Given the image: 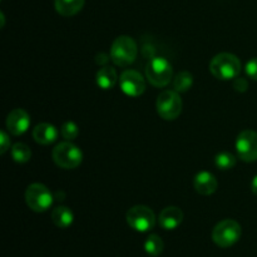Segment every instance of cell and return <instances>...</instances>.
<instances>
[{"mask_svg":"<svg viewBox=\"0 0 257 257\" xmlns=\"http://www.w3.org/2000/svg\"><path fill=\"white\" fill-rule=\"evenodd\" d=\"M251 191L253 192V195L257 196V175L251 181Z\"/></svg>","mask_w":257,"mask_h":257,"instance_id":"cell-26","label":"cell"},{"mask_svg":"<svg viewBox=\"0 0 257 257\" xmlns=\"http://www.w3.org/2000/svg\"><path fill=\"white\" fill-rule=\"evenodd\" d=\"M183 221V212L181 208L176 206H170V207L163 208L162 212L160 213L158 217V223L165 230L171 231L177 228Z\"/></svg>","mask_w":257,"mask_h":257,"instance_id":"cell-13","label":"cell"},{"mask_svg":"<svg viewBox=\"0 0 257 257\" xmlns=\"http://www.w3.org/2000/svg\"><path fill=\"white\" fill-rule=\"evenodd\" d=\"M53 161L64 170H74L82 163L83 152L72 142H62L53 148Z\"/></svg>","mask_w":257,"mask_h":257,"instance_id":"cell-5","label":"cell"},{"mask_svg":"<svg viewBox=\"0 0 257 257\" xmlns=\"http://www.w3.org/2000/svg\"><path fill=\"white\" fill-rule=\"evenodd\" d=\"M60 133H62L64 140L73 141L78 137V135H79V128H78V125L75 124L74 122L68 120V122H65L64 124L62 125V128H60Z\"/></svg>","mask_w":257,"mask_h":257,"instance_id":"cell-22","label":"cell"},{"mask_svg":"<svg viewBox=\"0 0 257 257\" xmlns=\"http://www.w3.org/2000/svg\"><path fill=\"white\" fill-rule=\"evenodd\" d=\"M95 80H97L98 87L102 88V89H112L115 85V83H117L118 74L114 68L105 65V67L100 68L98 70L97 75H95Z\"/></svg>","mask_w":257,"mask_h":257,"instance_id":"cell-15","label":"cell"},{"mask_svg":"<svg viewBox=\"0 0 257 257\" xmlns=\"http://www.w3.org/2000/svg\"><path fill=\"white\" fill-rule=\"evenodd\" d=\"M58 136H59V132L50 123H40V124H38L33 130V138H34V141L43 146H49L54 143L58 140Z\"/></svg>","mask_w":257,"mask_h":257,"instance_id":"cell-14","label":"cell"},{"mask_svg":"<svg viewBox=\"0 0 257 257\" xmlns=\"http://www.w3.org/2000/svg\"><path fill=\"white\" fill-rule=\"evenodd\" d=\"M236 152L243 162L257 161V132L251 130L242 131L236 140Z\"/></svg>","mask_w":257,"mask_h":257,"instance_id":"cell-9","label":"cell"},{"mask_svg":"<svg viewBox=\"0 0 257 257\" xmlns=\"http://www.w3.org/2000/svg\"><path fill=\"white\" fill-rule=\"evenodd\" d=\"M163 247H165V245H163L162 238L158 235H155V233L148 236L145 242V251L152 257L160 256L162 253Z\"/></svg>","mask_w":257,"mask_h":257,"instance_id":"cell-19","label":"cell"},{"mask_svg":"<svg viewBox=\"0 0 257 257\" xmlns=\"http://www.w3.org/2000/svg\"><path fill=\"white\" fill-rule=\"evenodd\" d=\"M30 115L22 108L12 110L7 117V128L13 136H22L29 130Z\"/></svg>","mask_w":257,"mask_h":257,"instance_id":"cell-11","label":"cell"},{"mask_svg":"<svg viewBox=\"0 0 257 257\" xmlns=\"http://www.w3.org/2000/svg\"><path fill=\"white\" fill-rule=\"evenodd\" d=\"M245 72L248 78L257 80V58H252L251 60H248L245 67Z\"/></svg>","mask_w":257,"mask_h":257,"instance_id":"cell-23","label":"cell"},{"mask_svg":"<svg viewBox=\"0 0 257 257\" xmlns=\"http://www.w3.org/2000/svg\"><path fill=\"white\" fill-rule=\"evenodd\" d=\"M242 235L241 225L235 220H223L213 227L212 240L218 247L227 248L235 245Z\"/></svg>","mask_w":257,"mask_h":257,"instance_id":"cell-3","label":"cell"},{"mask_svg":"<svg viewBox=\"0 0 257 257\" xmlns=\"http://www.w3.org/2000/svg\"><path fill=\"white\" fill-rule=\"evenodd\" d=\"M12 157L17 163H27L32 158V151L25 143H15L12 147Z\"/></svg>","mask_w":257,"mask_h":257,"instance_id":"cell-20","label":"cell"},{"mask_svg":"<svg viewBox=\"0 0 257 257\" xmlns=\"http://www.w3.org/2000/svg\"><path fill=\"white\" fill-rule=\"evenodd\" d=\"M248 87V83L245 78H236L235 82H233V88H235L237 92H245Z\"/></svg>","mask_w":257,"mask_h":257,"instance_id":"cell-25","label":"cell"},{"mask_svg":"<svg viewBox=\"0 0 257 257\" xmlns=\"http://www.w3.org/2000/svg\"><path fill=\"white\" fill-rule=\"evenodd\" d=\"M119 87L128 97H140L146 90L145 78L137 70L127 69L120 74Z\"/></svg>","mask_w":257,"mask_h":257,"instance_id":"cell-10","label":"cell"},{"mask_svg":"<svg viewBox=\"0 0 257 257\" xmlns=\"http://www.w3.org/2000/svg\"><path fill=\"white\" fill-rule=\"evenodd\" d=\"M193 187L200 195L210 196L217 191L218 182L215 175H212L208 171H202V172L196 175L195 180H193Z\"/></svg>","mask_w":257,"mask_h":257,"instance_id":"cell-12","label":"cell"},{"mask_svg":"<svg viewBox=\"0 0 257 257\" xmlns=\"http://www.w3.org/2000/svg\"><path fill=\"white\" fill-rule=\"evenodd\" d=\"M125 218H127L128 226L138 232H148L156 225L155 212L150 207L143 205L131 207Z\"/></svg>","mask_w":257,"mask_h":257,"instance_id":"cell-8","label":"cell"},{"mask_svg":"<svg viewBox=\"0 0 257 257\" xmlns=\"http://www.w3.org/2000/svg\"><path fill=\"white\" fill-rule=\"evenodd\" d=\"M193 75L190 72H180L173 79V88L178 93H186L192 88Z\"/></svg>","mask_w":257,"mask_h":257,"instance_id":"cell-18","label":"cell"},{"mask_svg":"<svg viewBox=\"0 0 257 257\" xmlns=\"http://www.w3.org/2000/svg\"><path fill=\"white\" fill-rule=\"evenodd\" d=\"M0 145H2L0 146V153L4 155V153L10 148V138L9 136L7 135V132H4V131L0 132Z\"/></svg>","mask_w":257,"mask_h":257,"instance_id":"cell-24","label":"cell"},{"mask_svg":"<svg viewBox=\"0 0 257 257\" xmlns=\"http://www.w3.org/2000/svg\"><path fill=\"white\" fill-rule=\"evenodd\" d=\"M85 0H54V7L58 14L63 17H73L84 7Z\"/></svg>","mask_w":257,"mask_h":257,"instance_id":"cell-17","label":"cell"},{"mask_svg":"<svg viewBox=\"0 0 257 257\" xmlns=\"http://www.w3.org/2000/svg\"><path fill=\"white\" fill-rule=\"evenodd\" d=\"M53 193L43 183H32L25 191V202L34 212H45L53 205Z\"/></svg>","mask_w":257,"mask_h":257,"instance_id":"cell-6","label":"cell"},{"mask_svg":"<svg viewBox=\"0 0 257 257\" xmlns=\"http://www.w3.org/2000/svg\"><path fill=\"white\" fill-rule=\"evenodd\" d=\"M52 221L57 227L68 228L73 225L74 221V213L69 207L65 206H58L52 211Z\"/></svg>","mask_w":257,"mask_h":257,"instance_id":"cell-16","label":"cell"},{"mask_svg":"<svg viewBox=\"0 0 257 257\" xmlns=\"http://www.w3.org/2000/svg\"><path fill=\"white\" fill-rule=\"evenodd\" d=\"M172 75V64L163 57H153L146 67V77L148 82L157 88L170 84Z\"/></svg>","mask_w":257,"mask_h":257,"instance_id":"cell-4","label":"cell"},{"mask_svg":"<svg viewBox=\"0 0 257 257\" xmlns=\"http://www.w3.org/2000/svg\"><path fill=\"white\" fill-rule=\"evenodd\" d=\"M210 72L221 80H231L238 77L241 72V62L235 54L220 53L215 55L210 63Z\"/></svg>","mask_w":257,"mask_h":257,"instance_id":"cell-1","label":"cell"},{"mask_svg":"<svg viewBox=\"0 0 257 257\" xmlns=\"http://www.w3.org/2000/svg\"><path fill=\"white\" fill-rule=\"evenodd\" d=\"M138 54V47L135 39L128 35L115 38L110 47V59L118 67H127L132 64Z\"/></svg>","mask_w":257,"mask_h":257,"instance_id":"cell-2","label":"cell"},{"mask_svg":"<svg viewBox=\"0 0 257 257\" xmlns=\"http://www.w3.org/2000/svg\"><path fill=\"white\" fill-rule=\"evenodd\" d=\"M158 114L165 120H175L182 113V99L176 90H165L157 98Z\"/></svg>","mask_w":257,"mask_h":257,"instance_id":"cell-7","label":"cell"},{"mask_svg":"<svg viewBox=\"0 0 257 257\" xmlns=\"http://www.w3.org/2000/svg\"><path fill=\"white\" fill-rule=\"evenodd\" d=\"M236 162H237V158H236L235 155H232L230 152H221L215 157L216 167L222 171H227L233 168L236 166Z\"/></svg>","mask_w":257,"mask_h":257,"instance_id":"cell-21","label":"cell"}]
</instances>
